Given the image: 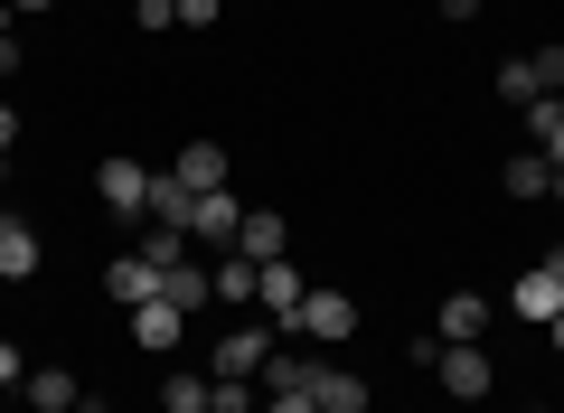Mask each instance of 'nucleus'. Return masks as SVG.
Wrapping results in <instances>:
<instances>
[{"instance_id":"1","label":"nucleus","mask_w":564,"mask_h":413,"mask_svg":"<svg viewBox=\"0 0 564 413\" xmlns=\"http://www.w3.org/2000/svg\"><path fill=\"white\" fill-rule=\"evenodd\" d=\"M423 367H433V385H443L452 404H480V394L499 385V367H489L480 338H470V348H443V338H433V357H423Z\"/></svg>"},{"instance_id":"2","label":"nucleus","mask_w":564,"mask_h":413,"mask_svg":"<svg viewBox=\"0 0 564 413\" xmlns=\"http://www.w3.org/2000/svg\"><path fill=\"white\" fill-rule=\"evenodd\" d=\"M282 348L273 319H245V329H226L217 348H207V376H263V357Z\"/></svg>"},{"instance_id":"3","label":"nucleus","mask_w":564,"mask_h":413,"mask_svg":"<svg viewBox=\"0 0 564 413\" xmlns=\"http://www.w3.org/2000/svg\"><path fill=\"white\" fill-rule=\"evenodd\" d=\"M348 329H358V301L329 292V282H311V301H302V319H292V338H311V348H339Z\"/></svg>"},{"instance_id":"4","label":"nucleus","mask_w":564,"mask_h":413,"mask_svg":"<svg viewBox=\"0 0 564 413\" xmlns=\"http://www.w3.org/2000/svg\"><path fill=\"white\" fill-rule=\"evenodd\" d=\"M95 197L113 207L122 226H151V217H141V197H151V170H141V160H104V170H95Z\"/></svg>"},{"instance_id":"5","label":"nucleus","mask_w":564,"mask_h":413,"mask_svg":"<svg viewBox=\"0 0 564 413\" xmlns=\"http://www.w3.org/2000/svg\"><path fill=\"white\" fill-rule=\"evenodd\" d=\"M302 301H311V282L292 273V254H282V263H263V282H254V311L273 319V329H292V319H302Z\"/></svg>"},{"instance_id":"6","label":"nucleus","mask_w":564,"mask_h":413,"mask_svg":"<svg viewBox=\"0 0 564 413\" xmlns=\"http://www.w3.org/2000/svg\"><path fill=\"white\" fill-rule=\"evenodd\" d=\"M236 236H245V197H236V188H207V197H198V226H188V244L226 254Z\"/></svg>"},{"instance_id":"7","label":"nucleus","mask_w":564,"mask_h":413,"mask_svg":"<svg viewBox=\"0 0 564 413\" xmlns=\"http://www.w3.org/2000/svg\"><path fill=\"white\" fill-rule=\"evenodd\" d=\"M141 217H151V226H180V236H188V226H198V188H188L180 170H151V197H141Z\"/></svg>"},{"instance_id":"8","label":"nucleus","mask_w":564,"mask_h":413,"mask_svg":"<svg viewBox=\"0 0 564 413\" xmlns=\"http://www.w3.org/2000/svg\"><path fill=\"white\" fill-rule=\"evenodd\" d=\"M104 292H113L122 311H141V301H161V263H151V254L132 244V254H113V263H104Z\"/></svg>"},{"instance_id":"9","label":"nucleus","mask_w":564,"mask_h":413,"mask_svg":"<svg viewBox=\"0 0 564 413\" xmlns=\"http://www.w3.org/2000/svg\"><path fill=\"white\" fill-rule=\"evenodd\" d=\"M311 404H321V413H367V376L321 357V367H311Z\"/></svg>"},{"instance_id":"10","label":"nucleus","mask_w":564,"mask_h":413,"mask_svg":"<svg viewBox=\"0 0 564 413\" xmlns=\"http://www.w3.org/2000/svg\"><path fill=\"white\" fill-rule=\"evenodd\" d=\"M236 254H254V263H282V254H292V226H282V207H245Z\"/></svg>"},{"instance_id":"11","label":"nucleus","mask_w":564,"mask_h":413,"mask_svg":"<svg viewBox=\"0 0 564 413\" xmlns=\"http://www.w3.org/2000/svg\"><path fill=\"white\" fill-rule=\"evenodd\" d=\"M29 273H39V226L0 207V282H29Z\"/></svg>"},{"instance_id":"12","label":"nucleus","mask_w":564,"mask_h":413,"mask_svg":"<svg viewBox=\"0 0 564 413\" xmlns=\"http://www.w3.org/2000/svg\"><path fill=\"white\" fill-rule=\"evenodd\" d=\"M489 338V292H443V348Z\"/></svg>"},{"instance_id":"13","label":"nucleus","mask_w":564,"mask_h":413,"mask_svg":"<svg viewBox=\"0 0 564 413\" xmlns=\"http://www.w3.org/2000/svg\"><path fill=\"white\" fill-rule=\"evenodd\" d=\"M161 301H170V311H188V319H198L207 301H217V282H207V263H198V254H188V263H170V273H161Z\"/></svg>"},{"instance_id":"14","label":"nucleus","mask_w":564,"mask_h":413,"mask_svg":"<svg viewBox=\"0 0 564 413\" xmlns=\"http://www.w3.org/2000/svg\"><path fill=\"white\" fill-rule=\"evenodd\" d=\"M508 311H518V319H536V329H545V319L564 311V282H555V273L536 263V273H518V292H508Z\"/></svg>"},{"instance_id":"15","label":"nucleus","mask_w":564,"mask_h":413,"mask_svg":"<svg viewBox=\"0 0 564 413\" xmlns=\"http://www.w3.org/2000/svg\"><path fill=\"white\" fill-rule=\"evenodd\" d=\"M180 329H188V311H170V301H141V311H132V338H141L151 357L180 348Z\"/></svg>"},{"instance_id":"16","label":"nucleus","mask_w":564,"mask_h":413,"mask_svg":"<svg viewBox=\"0 0 564 413\" xmlns=\"http://www.w3.org/2000/svg\"><path fill=\"white\" fill-rule=\"evenodd\" d=\"M207 282H217V301H236V311H245V301H254V282H263V263H254V254H236V244H226V254L207 263Z\"/></svg>"},{"instance_id":"17","label":"nucleus","mask_w":564,"mask_h":413,"mask_svg":"<svg viewBox=\"0 0 564 413\" xmlns=\"http://www.w3.org/2000/svg\"><path fill=\"white\" fill-rule=\"evenodd\" d=\"M161 413H217V376H198V367L161 376Z\"/></svg>"},{"instance_id":"18","label":"nucleus","mask_w":564,"mask_h":413,"mask_svg":"<svg viewBox=\"0 0 564 413\" xmlns=\"http://www.w3.org/2000/svg\"><path fill=\"white\" fill-rule=\"evenodd\" d=\"M20 394H29L39 413H76V394H85V385H76L66 367H29V376H20Z\"/></svg>"},{"instance_id":"19","label":"nucleus","mask_w":564,"mask_h":413,"mask_svg":"<svg viewBox=\"0 0 564 413\" xmlns=\"http://www.w3.org/2000/svg\"><path fill=\"white\" fill-rule=\"evenodd\" d=\"M518 113H527V141L564 170V95H536V104H518Z\"/></svg>"},{"instance_id":"20","label":"nucleus","mask_w":564,"mask_h":413,"mask_svg":"<svg viewBox=\"0 0 564 413\" xmlns=\"http://www.w3.org/2000/svg\"><path fill=\"white\" fill-rule=\"evenodd\" d=\"M170 170H180V178H188L198 197H207V188H226V151H217V141H188V151L170 160Z\"/></svg>"},{"instance_id":"21","label":"nucleus","mask_w":564,"mask_h":413,"mask_svg":"<svg viewBox=\"0 0 564 413\" xmlns=\"http://www.w3.org/2000/svg\"><path fill=\"white\" fill-rule=\"evenodd\" d=\"M499 178H508V197H545V178H555V160H545L536 141H527V151H508V170H499Z\"/></svg>"},{"instance_id":"22","label":"nucleus","mask_w":564,"mask_h":413,"mask_svg":"<svg viewBox=\"0 0 564 413\" xmlns=\"http://www.w3.org/2000/svg\"><path fill=\"white\" fill-rule=\"evenodd\" d=\"M141 254H151V263H161V273H170V263H188V254H198V244H188L180 226H141Z\"/></svg>"},{"instance_id":"23","label":"nucleus","mask_w":564,"mask_h":413,"mask_svg":"<svg viewBox=\"0 0 564 413\" xmlns=\"http://www.w3.org/2000/svg\"><path fill=\"white\" fill-rule=\"evenodd\" d=\"M499 104H536V66L527 57H499Z\"/></svg>"},{"instance_id":"24","label":"nucleus","mask_w":564,"mask_h":413,"mask_svg":"<svg viewBox=\"0 0 564 413\" xmlns=\"http://www.w3.org/2000/svg\"><path fill=\"white\" fill-rule=\"evenodd\" d=\"M132 29H151V39H161V29H180V0H132Z\"/></svg>"},{"instance_id":"25","label":"nucleus","mask_w":564,"mask_h":413,"mask_svg":"<svg viewBox=\"0 0 564 413\" xmlns=\"http://www.w3.org/2000/svg\"><path fill=\"white\" fill-rule=\"evenodd\" d=\"M527 66H536V95H564V47H536Z\"/></svg>"},{"instance_id":"26","label":"nucleus","mask_w":564,"mask_h":413,"mask_svg":"<svg viewBox=\"0 0 564 413\" xmlns=\"http://www.w3.org/2000/svg\"><path fill=\"white\" fill-rule=\"evenodd\" d=\"M226 20V0H180V29H217Z\"/></svg>"},{"instance_id":"27","label":"nucleus","mask_w":564,"mask_h":413,"mask_svg":"<svg viewBox=\"0 0 564 413\" xmlns=\"http://www.w3.org/2000/svg\"><path fill=\"white\" fill-rule=\"evenodd\" d=\"M20 66H29V47H20V29L0 20V76H20Z\"/></svg>"},{"instance_id":"28","label":"nucleus","mask_w":564,"mask_h":413,"mask_svg":"<svg viewBox=\"0 0 564 413\" xmlns=\"http://www.w3.org/2000/svg\"><path fill=\"white\" fill-rule=\"evenodd\" d=\"M433 10H443L452 29H470V20H480V0H433Z\"/></svg>"},{"instance_id":"29","label":"nucleus","mask_w":564,"mask_h":413,"mask_svg":"<svg viewBox=\"0 0 564 413\" xmlns=\"http://www.w3.org/2000/svg\"><path fill=\"white\" fill-rule=\"evenodd\" d=\"M20 376H29V357L10 348V338H0V385H20Z\"/></svg>"},{"instance_id":"30","label":"nucleus","mask_w":564,"mask_h":413,"mask_svg":"<svg viewBox=\"0 0 564 413\" xmlns=\"http://www.w3.org/2000/svg\"><path fill=\"white\" fill-rule=\"evenodd\" d=\"M263 413H321L311 394H263Z\"/></svg>"},{"instance_id":"31","label":"nucleus","mask_w":564,"mask_h":413,"mask_svg":"<svg viewBox=\"0 0 564 413\" xmlns=\"http://www.w3.org/2000/svg\"><path fill=\"white\" fill-rule=\"evenodd\" d=\"M29 10H57V0H0V20H29Z\"/></svg>"},{"instance_id":"32","label":"nucleus","mask_w":564,"mask_h":413,"mask_svg":"<svg viewBox=\"0 0 564 413\" xmlns=\"http://www.w3.org/2000/svg\"><path fill=\"white\" fill-rule=\"evenodd\" d=\"M10 141H20V113H10V104H0V151H10Z\"/></svg>"},{"instance_id":"33","label":"nucleus","mask_w":564,"mask_h":413,"mask_svg":"<svg viewBox=\"0 0 564 413\" xmlns=\"http://www.w3.org/2000/svg\"><path fill=\"white\" fill-rule=\"evenodd\" d=\"M76 413H113V404H104V394H76Z\"/></svg>"},{"instance_id":"34","label":"nucleus","mask_w":564,"mask_h":413,"mask_svg":"<svg viewBox=\"0 0 564 413\" xmlns=\"http://www.w3.org/2000/svg\"><path fill=\"white\" fill-rule=\"evenodd\" d=\"M545 338H555V357H564V311H555V319H545Z\"/></svg>"},{"instance_id":"35","label":"nucleus","mask_w":564,"mask_h":413,"mask_svg":"<svg viewBox=\"0 0 564 413\" xmlns=\"http://www.w3.org/2000/svg\"><path fill=\"white\" fill-rule=\"evenodd\" d=\"M545 197H555V207H564V170H555V178H545Z\"/></svg>"},{"instance_id":"36","label":"nucleus","mask_w":564,"mask_h":413,"mask_svg":"<svg viewBox=\"0 0 564 413\" xmlns=\"http://www.w3.org/2000/svg\"><path fill=\"white\" fill-rule=\"evenodd\" d=\"M545 273H555V282H564V244H555V254H545Z\"/></svg>"},{"instance_id":"37","label":"nucleus","mask_w":564,"mask_h":413,"mask_svg":"<svg viewBox=\"0 0 564 413\" xmlns=\"http://www.w3.org/2000/svg\"><path fill=\"white\" fill-rule=\"evenodd\" d=\"M0 178H10V151H0Z\"/></svg>"}]
</instances>
